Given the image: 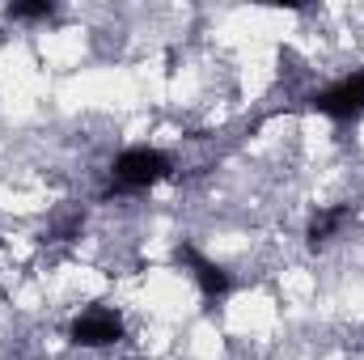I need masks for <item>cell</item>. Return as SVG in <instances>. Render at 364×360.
<instances>
[{
    "instance_id": "cell-6",
    "label": "cell",
    "mask_w": 364,
    "mask_h": 360,
    "mask_svg": "<svg viewBox=\"0 0 364 360\" xmlns=\"http://www.w3.org/2000/svg\"><path fill=\"white\" fill-rule=\"evenodd\" d=\"M13 21H47L51 13H55V4L51 0H30V4H9L4 9Z\"/></svg>"
},
{
    "instance_id": "cell-1",
    "label": "cell",
    "mask_w": 364,
    "mask_h": 360,
    "mask_svg": "<svg viewBox=\"0 0 364 360\" xmlns=\"http://www.w3.org/2000/svg\"><path fill=\"white\" fill-rule=\"evenodd\" d=\"M174 174V157L153 144H132L110 162V186L114 191H149Z\"/></svg>"
},
{
    "instance_id": "cell-3",
    "label": "cell",
    "mask_w": 364,
    "mask_h": 360,
    "mask_svg": "<svg viewBox=\"0 0 364 360\" xmlns=\"http://www.w3.org/2000/svg\"><path fill=\"white\" fill-rule=\"evenodd\" d=\"M123 335H127L123 314L110 305H93L85 314H77L68 327V339L77 348H114V344H123Z\"/></svg>"
},
{
    "instance_id": "cell-2",
    "label": "cell",
    "mask_w": 364,
    "mask_h": 360,
    "mask_svg": "<svg viewBox=\"0 0 364 360\" xmlns=\"http://www.w3.org/2000/svg\"><path fill=\"white\" fill-rule=\"evenodd\" d=\"M309 106H314L318 115L335 119V123H352V119H360L364 115V68L348 73V77H339V81H331L326 90H314L309 93Z\"/></svg>"
},
{
    "instance_id": "cell-4",
    "label": "cell",
    "mask_w": 364,
    "mask_h": 360,
    "mask_svg": "<svg viewBox=\"0 0 364 360\" xmlns=\"http://www.w3.org/2000/svg\"><path fill=\"white\" fill-rule=\"evenodd\" d=\"M174 259H178V268L191 271L195 288H199V292H203L208 301H220V297H229V292H233V275L220 268L216 259L199 255L195 246H178V250H174Z\"/></svg>"
},
{
    "instance_id": "cell-5",
    "label": "cell",
    "mask_w": 364,
    "mask_h": 360,
    "mask_svg": "<svg viewBox=\"0 0 364 360\" xmlns=\"http://www.w3.org/2000/svg\"><path fill=\"white\" fill-rule=\"evenodd\" d=\"M348 225H352V203H331V208H318V212L309 216V225H305V242H309V250L331 246V242H335Z\"/></svg>"
}]
</instances>
